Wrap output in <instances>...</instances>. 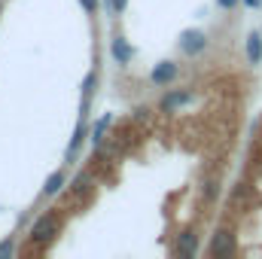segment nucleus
Returning <instances> with one entry per match:
<instances>
[{
  "label": "nucleus",
  "instance_id": "nucleus-1",
  "mask_svg": "<svg viewBox=\"0 0 262 259\" xmlns=\"http://www.w3.org/2000/svg\"><path fill=\"white\" fill-rule=\"evenodd\" d=\"M61 229H64V217L58 213V207H52V210L40 213V217L34 220L31 232H28V247H25L21 253H31V250H34V253H40V250H46L52 241H58Z\"/></svg>",
  "mask_w": 262,
  "mask_h": 259
},
{
  "label": "nucleus",
  "instance_id": "nucleus-2",
  "mask_svg": "<svg viewBox=\"0 0 262 259\" xmlns=\"http://www.w3.org/2000/svg\"><path fill=\"white\" fill-rule=\"evenodd\" d=\"M235 250H238V235H235V229H232V226H220V229L213 232L210 244H207V256L229 259Z\"/></svg>",
  "mask_w": 262,
  "mask_h": 259
},
{
  "label": "nucleus",
  "instance_id": "nucleus-3",
  "mask_svg": "<svg viewBox=\"0 0 262 259\" xmlns=\"http://www.w3.org/2000/svg\"><path fill=\"white\" fill-rule=\"evenodd\" d=\"M207 43H210V37H207L204 31H183L177 46H180V52H183V55L195 58V55H201V52L207 49Z\"/></svg>",
  "mask_w": 262,
  "mask_h": 259
},
{
  "label": "nucleus",
  "instance_id": "nucleus-4",
  "mask_svg": "<svg viewBox=\"0 0 262 259\" xmlns=\"http://www.w3.org/2000/svg\"><path fill=\"white\" fill-rule=\"evenodd\" d=\"M171 253H174V256H195V253H198V232L192 229V226H189V229H183V232L177 235V241H174Z\"/></svg>",
  "mask_w": 262,
  "mask_h": 259
},
{
  "label": "nucleus",
  "instance_id": "nucleus-5",
  "mask_svg": "<svg viewBox=\"0 0 262 259\" xmlns=\"http://www.w3.org/2000/svg\"><path fill=\"white\" fill-rule=\"evenodd\" d=\"M70 195H73V198H85V201H92V195H95V180H92L89 171H79V174L73 177V183H70Z\"/></svg>",
  "mask_w": 262,
  "mask_h": 259
},
{
  "label": "nucleus",
  "instance_id": "nucleus-6",
  "mask_svg": "<svg viewBox=\"0 0 262 259\" xmlns=\"http://www.w3.org/2000/svg\"><path fill=\"white\" fill-rule=\"evenodd\" d=\"M189 98H192L189 89H174V92H168V95L159 101V110H162V113H174V110H180Z\"/></svg>",
  "mask_w": 262,
  "mask_h": 259
},
{
  "label": "nucleus",
  "instance_id": "nucleus-7",
  "mask_svg": "<svg viewBox=\"0 0 262 259\" xmlns=\"http://www.w3.org/2000/svg\"><path fill=\"white\" fill-rule=\"evenodd\" d=\"M177 73H180V67L174 64V61H162V64H156V67H152L149 79H152L156 85H171V82L177 79Z\"/></svg>",
  "mask_w": 262,
  "mask_h": 259
},
{
  "label": "nucleus",
  "instance_id": "nucleus-8",
  "mask_svg": "<svg viewBox=\"0 0 262 259\" xmlns=\"http://www.w3.org/2000/svg\"><path fill=\"white\" fill-rule=\"evenodd\" d=\"M110 52H113V58H116V64H131V55H134V49L128 46V40L125 37H113V43H110Z\"/></svg>",
  "mask_w": 262,
  "mask_h": 259
},
{
  "label": "nucleus",
  "instance_id": "nucleus-9",
  "mask_svg": "<svg viewBox=\"0 0 262 259\" xmlns=\"http://www.w3.org/2000/svg\"><path fill=\"white\" fill-rule=\"evenodd\" d=\"M247 58H250V64H259L262 61V37L256 31L247 34Z\"/></svg>",
  "mask_w": 262,
  "mask_h": 259
},
{
  "label": "nucleus",
  "instance_id": "nucleus-10",
  "mask_svg": "<svg viewBox=\"0 0 262 259\" xmlns=\"http://www.w3.org/2000/svg\"><path fill=\"white\" fill-rule=\"evenodd\" d=\"M201 198H204L207 204H213V201L220 198V180H216V177H204V180H201Z\"/></svg>",
  "mask_w": 262,
  "mask_h": 259
},
{
  "label": "nucleus",
  "instance_id": "nucleus-11",
  "mask_svg": "<svg viewBox=\"0 0 262 259\" xmlns=\"http://www.w3.org/2000/svg\"><path fill=\"white\" fill-rule=\"evenodd\" d=\"M61 189H64V171L49 174V180H46V186H43V195H46V198H52V195H58Z\"/></svg>",
  "mask_w": 262,
  "mask_h": 259
},
{
  "label": "nucleus",
  "instance_id": "nucleus-12",
  "mask_svg": "<svg viewBox=\"0 0 262 259\" xmlns=\"http://www.w3.org/2000/svg\"><path fill=\"white\" fill-rule=\"evenodd\" d=\"M110 122H113V119H110V116H104V119L95 125V131H92V140H95V143H101V140H104V131L110 128Z\"/></svg>",
  "mask_w": 262,
  "mask_h": 259
},
{
  "label": "nucleus",
  "instance_id": "nucleus-13",
  "mask_svg": "<svg viewBox=\"0 0 262 259\" xmlns=\"http://www.w3.org/2000/svg\"><path fill=\"white\" fill-rule=\"evenodd\" d=\"M95 79H98V76H95V70H92V73L85 76V82H82V98H85V104H89V98H92V92H95Z\"/></svg>",
  "mask_w": 262,
  "mask_h": 259
},
{
  "label": "nucleus",
  "instance_id": "nucleus-14",
  "mask_svg": "<svg viewBox=\"0 0 262 259\" xmlns=\"http://www.w3.org/2000/svg\"><path fill=\"white\" fill-rule=\"evenodd\" d=\"M12 253H15V241H12V238H6V241H0V259L12 256Z\"/></svg>",
  "mask_w": 262,
  "mask_h": 259
},
{
  "label": "nucleus",
  "instance_id": "nucleus-15",
  "mask_svg": "<svg viewBox=\"0 0 262 259\" xmlns=\"http://www.w3.org/2000/svg\"><path fill=\"white\" fill-rule=\"evenodd\" d=\"M79 6H82L89 15H95V12H98V0H79Z\"/></svg>",
  "mask_w": 262,
  "mask_h": 259
},
{
  "label": "nucleus",
  "instance_id": "nucleus-16",
  "mask_svg": "<svg viewBox=\"0 0 262 259\" xmlns=\"http://www.w3.org/2000/svg\"><path fill=\"white\" fill-rule=\"evenodd\" d=\"M125 3H128V0H110V6H113V12H116V15H119V12H125Z\"/></svg>",
  "mask_w": 262,
  "mask_h": 259
},
{
  "label": "nucleus",
  "instance_id": "nucleus-17",
  "mask_svg": "<svg viewBox=\"0 0 262 259\" xmlns=\"http://www.w3.org/2000/svg\"><path fill=\"white\" fill-rule=\"evenodd\" d=\"M146 113H149L146 107H140V110H134V122H146Z\"/></svg>",
  "mask_w": 262,
  "mask_h": 259
},
{
  "label": "nucleus",
  "instance_id": "nucleus-18",
  "mask_svg": "<svg viewBox=\"0 0 262 259\" xmlns=\"http://www.w3.org/2000/svg\"><path fill=\"white\" fill-rule=\"evenodd\" d=\"M216 3H220L223 9H235V6H238V0H216Z\"/></svg>",
  "mask_w": 262,
  "mask_h": 259
},
{
  "label": "nucleus",
  "instance_id": "nucleus-19",
  "mask_svg": "<svg viewBox=\"0 0 262 259\" xmlns=\"http://www.w3.org/2000/svg\"><path fill=\"white\" fill-rule=\"evenodd\" d=\"M244 3H247V6H256V3H259V0H244Z\"/></svg>",
  "mask_w": 262,
  "mask_h": 259
}]
</instances>
